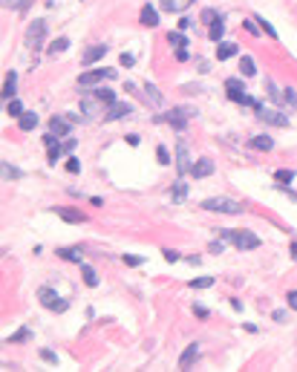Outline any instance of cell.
<instances>
[{
  "label": "cell",
  "instance_id": "obj_1",
  "mask_svg": "<svg viewBox=\"0 0 297 372\" xmlns=\"http://www.w3.org/2000/svg\"><path fill=\"white\" fill-rule=\"evenodd\" d=\"M191 116H197V110H191V107H170L165 116H156V122H167L176 133H182L188 122H191Z\"/></svg>",
  "mask_w": 297,
  "mask_h": 372
},
{
  "label": "cell",
  "instance_id": "obj_2",
  "mask_svg": "<svg viewBox=\"0 0 297 372\" xmlns=\"http://www.w3.org/2000/svg\"><path fill=\"white\" fill-rule=\"evenodd\" d=\"M202 208L211 214H242V205L237 199H228V196H211L202 202Z\"/></svg>",
  "mask_w": 297,
  "mask_h": 372
},
{
  "label": "cell",
  "instance_id": "obj_3",
  "mask_svg": "<svg viewBox=\"0 0 297 372\" xmlns=\"http://www.w3.org/2000/svg\"><path fill=\"white\" fill-rule=\"evenodd\" d=\"M38 300H40V306L43 309H49V311H66L69 309V300H64V297H58L49 286H43V289H38Z\"/></svg>",
  "mask_w": 297,
  "mask_h": 372
},
{
  "label": "cell",
  "instance_id": "obj_4",
  "mask_svg": "<svg viewBox=\"0 0 297 372\" xmlns=\"http://www.w3.org/2000/svg\"><path fill=\"white\" fill-rule=\"evenodd\" d=\"M43 41H46V21L38 18V21L29 23V29H26V46L38 52V49H43Z\"/></svg>",
  "mask_w": 297,
  "mask_h": 372
},
{
  "label": "cell",
  "instance_id": "obj_5",
  "mask_svg": "<svg viewBox=\"0 0 297 372\" xmlns=\"http://www.w3.org/2000/svg\"><path fill=\"white\" fill-rule=\"evenodd\" d=\"M228 243H234L237 251H254V248L263 246L257 234H251V231H234V228H231V240Z\"/></svg>",
  "mask_w": 297,
  "mask_h": 372
},
{
  "label": "cell",
  "instance_id": "obj_6",
  "mask_svg": "<svg viewBox=\"0 0 297 372\" xmlns=\"http://www.w3.org/2000/svg\"><path fill=\"white\" fill-rule=\"evenodd\" d=\"M110 78H116V69H107V66L90 69V72H81V75H78V87H93V84L110 81Z\"/></svg>",
  "mask_w": 297,
  "mask_h": 372
},
{
  "label": "cell",
  "instance_id": "obj_7",
  "mask_svg": "<svg viewBox=\"0 0 297 372\" xmlns=\"http://www.w3.org/2000/svg\"><path fill=\"white\" fill-rule=\"evenodd\" d=\"M191 167H194V162L188 153V142L179 139L176 142V170H179V176H191Z\"/></svg>",
  "mask_w": 297,
  "mask_h": 372
},
{
  "label": "cell",
  "instance_id": "obj_8",
  "mask_svg": "<svg viewBox=\"0 0 297 372\" xmlns=\"http://www.w3.org/2000/svg\"><path fill=\"white\" fill-rule=\"evenodd\" d=\"M257 119L265 124H271V127H289V116H283L280 110H268V107H260L257 110Z\"/></svg>",
  "mask_w": 297,
  "mask_h": 372
},
{
  "label": "cell",
  "instance_id": "obj_9",
  "mask_svg": "<svg viewBox=\"0 0 297 372\" xmlns=\"http://www.w3.org/2000/svg\"><path fill=\"white\" fill-rule=\"evenodd\" d=\"M130 116H133V104H127V101H116V104H110V107L104 110V119H107V122L130 119Z\"/></svg>",
  "mask_w": 297,
  "mask_h": 372
},
{
  "label": "cell",
  "instance_id": "obj_10",
  "mask_svg": "<svg viewBox=\"0 0 297 372\" xmlns=\"http://www.w3.org/2000/svg\"><path fill=\"white\" fill-rule=\"evenodd\" d=\"M49 133H52V136H58V139H66V136L72 133V122H69V116H52V119H49Z\"/></svg>",
  "mask_w": 297,
  "mask_h": 372
},
{
  "label": "cell",
  "instance_id": "obj_11",
  "mask_svg": "<svg viewBox=\"0 0 297 372\" xmlns=\"http://www.w3.org/2000/svg\"><path fill=\"white\" fill-rule=\"evenodd\" d=\"M52 211L64 219V222H69V225H81V222H87V214H84V211H78V208H64V205H55Z\"/></svg>",
  "mask_w": 297,
  "mask_h": 372
},
{
  "label": "cell",
  "instance_id": "obj_12",
  "mask_svg": "<svg viewBox=\"0 0 297 372\" xmlns=\"http://www.w3.org/2000/svg\"><path fill=\"white\" fill-rule=\"evenodd\" d=\"M139 23L141 26H147V29H156L159 26V12L147 3V6H141V12H139Z\"/></svg>",
  "mask_w": 297,
  "mask_h": 372
},
{
  "label": "cell",
  "instance_id": "obj_13",
  "mask_svg": "<svg viewBox=\"0 0 297 372\" xmlns=\"http://www.w3.org/2000/svg\"><path fill=\"white\" fill-rule=\"evenodd\" d=\"M211 173H214V162H211L208 156L197 159L194 167H191V176H194V179H205V176H211Z\"/></svg>",
  "mask_w": 297,
  "mask_h": 372
},
{
  "label": "cell",
  "instance_id": "obj_14",
  "mask_svg": "<svg viewBox=\"0 0 297 372\" xmlns=\"http://www.w3.org/2000/svg\"><path fill=\"white\" fill-rule=\"evenodd\" d=\"M43 145L49 147V165H55L58 159H61V153H64V145L58 142V136H52V133H46L43 136Z\"/></svg>",
  "mask_w": 297,
  "mask_h": 372
},
{
  "label": "cell",
  "instance_id": "obj_15",
  "mask_svg": "<svg viewBox=\"0 0 297 372\" xmlns=\"http://www.w3.org/2000/svg\"><path fill=\"white\" fill-rule=\"evenodd\" d=\"M104 55H107V46H104V43H93V46L81 55V63H84V66H93V63L101 61Z\"/></svg>",
  "mask_w": 297,
  "mask_h": 372
},
{
  "label": "cell",
  "instance_id": "obj_16",
  "mask_svg": "<svg viewBox=\"0 0 297 372\" xmlns=\"http://www.w3.org/2000/svg\"><path fill=\"white\" fill-rule=\"evenodd\" d=\"M234 55H239V43H231V41H219L217 43V61H228Z\"/></svg>",
  "mask_w": 297,
  "mask_h": 372
},
{
  "label": "cell",
  "instance_id": "obj_17",
  "mask_svg": "<svg viewBox=\"0 0 297 372\" xmlns=\"http://www.w3.org/2000/svg\"><path fill=\"white\" fill-rule=\"evenodd\" d=\"M199 361V343H191L185 352H182V358H179V370H188L191 364H197Z\"/></svg>",
  "mask_w": 297,
  "mask_h": 372
},
{
  "label": "cell",
  "instance_id": "obj_18",
  "mask_svg": "<svg viewBox=\"0 0 297 372\" xmlns=\"http://www.w3.org/2000/svg\"><path fill=\"white\" fill-rule=\"evenodd\" d=\"M55 254H58L61 260H69V263H78V266L84 263V257H81V254H84V248H81V246H72V248H58Z\"/></svg>",
  "mask_w": 297,
  "mask_h": 372
},
{
  "label": "cell",
  "instance_id": "obj_19",
  "mask_svg": "<svg viewBox=\"0 0 297 372\" xmlns=\"http://www.w3.org/2000/svg\"><path fill=\"white\" fill-rule=\"evenodd\" d=\"M225 90H228V98L237 101L239 95L245 93V84H242V78H237V75H234V78H225Z\"/></svg>",
  "mask_w": 297,
  "mask_h": 372
},
{
  "label": "cell",
  "instance_id": "obj_20",
  "mask_svg": "<svg viewBox=\"0 0 297 372\" xmlns=\"http://www.w3.org/2000/svg\"><path fill=\"white\" fill-rule=\"evenodd\" d=\"M239 72H242V78H251V75H257V63L251 55H239Z\"/></svg>",
  "mask_w": 297,
  "mask_h": 372
},
{
  "label": "cell",
  "instance_id": "obj_21",
  "mask_svg": "<svg viewBox=\"0 0 297 372\" xmlns=\"http://www.w3.org/2000/svg\"><path fill=\"white\" fill-rule=\"evenodd\" d=\"M251 147H254V150L268 153V150L274 147V139H271V136H265V133H260V136H254V139H251Z\"/></svg>",
  "mask_w": 297,
  "mask_h": 372
},
{
  "label": "cell",
  "instance_id": "obj_22",
  "mask_svg": "<svg viewBox=\"0 0 297 372\" xmlns=\"http://www.w3.org/2000/svg\"><path fill=\"white\" fill-rule=\"evenodd\" d=\"M185 196H188V182L185 179H176L173 182V190H170V199L173 202H185Z\"/></svg>",
  "mask_w": 297,
  "mask_h": 372
},
{
  "label": "cell",
  "instance_id": "obj_23",
  "mask_svg": "<svg viewBox=\"0 0 297 372\" xmlns=\"http://www.w3.org/2000/svg\"><path fill=\"white\" fill-rule=\"evenodd\" d=\"M167 43H170L173 49H185V46H188V38H185V32L173 29V32H167Z\"/></svg>",
  "mask_w": 297,
  "mask_h": 372
},
{
  "label": "cell",
  "instance_id": "obj_24",
  "mask_svg": "<svg viewBox=\"0 0 297 372\" xmlns=\"http://www.w3.org/2000/svg\"><path fill=\"white\" fill-rule=\"evenodd\" d=\"M15 87H18V72H9L6 81H3V95H6V101L15 98Z\"/></svg>",
  "mask_w": 297,
  "mask_h": 372
},
{
  "label": "cell",
  "instance_id": "obj_25",
  "mask_svg": "<svg viewBox=\"0 0 297 372\" xmlns=\"http://www.w3.org/2000/svg\"><path fill=\"white\" fill-rule=\"evenodd\" d=\"M144 95H147V101H150L153 107H162V104H165V95L159 93L153 84H144Z\"/></svg>",
  "mask_w": 297,
  "mask_h": 372
},
{
  "label": "cell",
  "instance_id": "obj_26",
  "mask_svg": "<svg viewBox=\"0 0 297 372\" xmlns=\"http://www.w3.org/2000/svg\"><path fill=\"white\" fill-rule=\"evenodd\" d=\"M194 0H162V9L165 12H185Z\"/></svg>",
  "mask_w": 297,
  "mask_h": 372
},
{
  "label": "cell",
  "instance_id": "obj_27",
  "mask_svg": "<svg viewBox=\"0 0 297 372\" xmlns=\"http://www.w3.org/2000/svg\"><path fill=\"white\" fill-rule=\"evenodd\" d=\"M81 274H84V283H87L90 289H96V286H99V274H96V269H93V266L81 263Z\"/></svg>",
  "mask_w": 297,
  "mask_h": 372
},
{
  "label": "cell",
  "instance_id": "obj_28",
  "mask_svg": "<svg viewBox=\"0 0 297 372\" xmlns=\"http://www.w3.org/2000/svg\"><path fill=\"white\" fill-rule=\"evenodd\" d=\"M93 95L99 98L104 107H110V104H116V93L113 90H107V87H99V90H93Z\"/></svg>",
  "mask_w": 297,
  "mask_h": 372
},
{
  "label": "cell",
  "instance_id": "obj_29",
  "mask_svg": "<svg viewBox=\"0 0 297 372\" xmlns=\"http://www.w3.org/2000/svg\"><path fill=\"white\" fill-rule=\"evenodd\" d=\"M18 127H20L23 133H29V130H35V127H38V116H35V113H23V116L18 119Z\"/></svg>",
  "mask_w": 297,
  "mask_h": 372
},
{
  "label": "cell",
  "instance_id": "obj_30",
  "mask_svg": "<svg viewBox=\"0 0 297 372\" xmlns=\"http://www.w3.org/2000/svg\"><path fill=\"white\" fill-rule=\"evenodd\" d=\"M26 110H23V104L18 101V98H12V101H6V116H12V119H20Z\"/></svg>",
  "mask_w": 297,
  "mask_h": 372
},
{
  "label": "cell",
  "instance_id": "obj_31",
  "mask_svg": "<svg viewBox=\"0 0 297 372\" xmlns=\"http://www.w3.org/2000/svg\"><path fill=\"white\" fill-rule=\"evenodd\" d=\"M222 35H225V23H222V18H219L217 23H211V29H208V38H211L214 43H219V41H222Z\"/></svg>",
  "mask_w": 297,
  "mask_h": 372
},
{
  "label": "cell",
  "instance_id": "obj_32",
  "mask_svg": "<svg viewBox=\"0 0 297 372\" xmlns=\"http://www.w3.org/2000/svg\"><path fill=\"white\" fill-rule=\"evenodd\" d=\"M66 49H69V38H55L52 46H49V55H61Z\"/></svg>",
  "mask_w": 297,
  "mask_h": 372
},
{
  "label": "cell",
  "instance_id": "obj_33",
  "mask_svg": "<svg viewBox=\"0 0 297 372\" xmlns=\"http://www.w3.org/2000/svg\"><path fill=\"white\" fill-rule=\"evenodd\" d=\"M3 179H6V182H9V179H23V170H18L15 165L3 162Z\"/></svg>",
  "mask_w": 297,
  "mask_h": 372
},
{
  "label": "cell",
  "instance_id": "obj_34",
  "mask_svg": "<svg viewBox=\"0 0 297 372\" xmlns=\"http://www.w3.org/2000/svg\"><path fill=\"white\" fill-rule=\"evenodd\" d=\"M274 179H277L280 185H289V182H295V170H289V167H280V170L274 173Z\"/></svg>",
  "mask_w": 297,
  "mask_h": 372
},
{
  "label": "cell",
  "instance_id": "obj_35",
  "mask_svg": "<svg viewBox=\"0 0 297 372\" xmlns=\"http://www.w3.org/2000/svg\"><path fill=\"white\" fill-rule=\"evenodd\" d=\"M29 338H32V332L23 326V329H18L15 335H9V338H6V343H23V341H29Z\"/></svg>",
  "mask_w": 297,
  "mask_h": 372
},
{
  "label": "cell",
  "instance_id": "obj_36",
  "mask_svg": "<svg viewBox=\"0 0 297 372\" xmlns=\"http://www.w3.org/2000/svg\"><path fill=\"white\" fill-rule=\"evenodd\" d=\"M254 21H257V23H260V29H263L265 35H268V38H271V41H277V29H274V26H271V23H268V21H265V18H260V15H257V18H254Z\"/></svg>",
  "mask_w": 297,
  "mask_h": 372
},
{
  "label": "cell",
  "instance_id": "obj_37",
  "mask_svg": "<svg viewBox=\"0 0 297 372\" xmlns=\"http://www.w3.org/2000/svg\"><path fill=\"white\" fill-rule=\"evenodd\" d=\"M222 15H217V9H202V23H217Z\"/></svg>",
  "mask_w": 297,
  "mask_h": 372
},
{
  "label": "cell",
  "instance_id": "obj_38",
  "mask_svg": "<svg viewBox=\"0 0 297 372\" xmlns=\"http://www.w3.org/2000/svg\"><path fill=\"white\" fill-rule=\"evenodd\" d=\"M29 3H32V0H3V6H6V9H18V12H23Z\"/></svg>",
  "mask_w": 297,
  "mask_h": 372
},
{
  "label": "cell",
  "instance_id": "obj_39",
  "mask_svg": "<svg viewBox=\"0 0 297 372\" xmlns=\"http://www.w3.org/2000/svg\"><path fill=\"white\" fill-rule=\"evenodd\" d=\"M214 286V277H197L191 280V289H211Z\"/></svg>",
  "mask_w": 297,
  "mask_h": 372
},
{
  "label": "cell",
  "instance_id": "obj_40",
  "mask_svg": "<svg viewBox=\"0 0 297 372\" xmlns=\"http://www.w3.org/2000/svg\"><path fill=\"white\" fill-rule=\"evenodd\" d=\"M121 260H124V266H133V269H136V266H141V263H144V257H139V254H124V257H121Z\"/></svg>",
  "mask_w": 297,
  "mask_h": 372
},
{
  "label": "cell",
  "instance_id": "obj_41",
  "mask_svg": "<svg viewBox=\"0 0 297 372\" xmlns=\"http://www.w3.org/2000/svg\"><path fill=\"white\" fill-rule=\"evenodd\" d=\"M66 170H69V173H81V162H78V156H69V159H66Z\"/></svg>",
  "mask_w": 297,
  "mask_h": 372
},
{
  "label": "cell",
  "instance_id": "obj_42",
  "mask_svg": "<svg viewBox=\"0 0 297 372\" xmlns=\"http://www.w3.org/2000/svg\"><path fill=\"white\" fill-rule=\"evenodd\" d=\"M156 159H159V165H170V156H167L165 145H159V147H156Z\"/></svg>",
  "mask_w": 297,
  "mask_h": 372
},
{
  "label": "cell",
  "instance_id": "obj_43",
  "mask_svg": "<svg viewBox=\"0 0 297 372\" xmlns=\"http://www.w3.org/2000/svg\"><path fill=\"white\" fill-rule=\"evenodd\" d=\"M40 358H43L46 364H58V355H55L52 349H40Z\"/></svg>",
  "mask_w": 297,
  "mask_h": 372
},
{
  "label": "cell",
  "instance_id": "obj_44",
  "mask_svg": "<svg viewBox=\"0 0 297 372\" xmlns=\"http://www.w3.org/2000/svg\"><path fill=\"white\" fill-rule=\"evenodd\" d=\"M242 26H245V32H251V35H260V26H257V21H254V18H248Z\"/></svg>",
  "mask_w": 297,
  "mask_h": 372
},
{
  "label": "cell",
  "instance_id": "obj_45",
  "mask_svg": "<svg viewBox=\"0 0 297 372\" xmlns=\"http://www.w3.org/2000/svg\"><path fill=\"white\" fill-rule=\"evenodd\" d=\"M222 243H225V240H214V243H211V246H208V251H211V254H222Z\"/></svg>",
  "mask_w": 297,
  "mask_h": 372
},
{
  "label": "cell",
  "instance_id": "obj_46",
  "mask_svg": "<svg viewBox=\"0 0 297 372\" xmlns=\"http://www.w3.org/2000/svg\"><path fill=\"white\" fill-rule=\"evenodd\" d=\"M191 26H194V21H188V18H179V23H176V29L179 32H188Z\"/></svg>",
  "mask_w": 297,
  "mask_h": 372
},
{
  "label": "cell",
  "instance_id": "obj_47",
  "mask_svg": "<svg viewBox=\"0 0 297 372\" xmlns=\"http://www.w3.org/2000/svg\"><path fill=\"white\" fill-rule=\"evenodd\" d=\"M162 254H165V260H167V263H176V260H179V251H173V248H165Z\"/></svg>",
  "mask_w": 297,
  "mask_h": 372
},
{
  "label": "cell",
  "instance_id": "obj_48",
  "mask_svg": "<svg viewBox=\"0 0 297 372\" xmlns=\"http://www.w3.org/2000/svg\"><path fill=\"white\" fill-rule=\"evenodd\" d=\"M286 300H289V309L297 311V289H295V291H289V297H286Z\"/></svg>",
  "mask_w": 297,
  "mask_h": 372
},
{
  "label": "cell",
  "instance_id": "obj_49",
  "mask_svg": "<svg viewBox=\"0 0 297 372\" xmlns=\"http://www.w3.org/2000/svg\"><path fill=\"white\" fill-rule=\"evenodd\" d=\"M271 317H274V323H283V320H286V309H274Z\"/></svg>",
  "mask_w": 297,
  "mask_h": 372
},
{
  "label": "cell",
  "instance_id": "obj_50",
  "mask_svg": "<svg viewBox=\"0 0 297 372\" xmlns=\"http://www.w3.org/2000/svg\"><path fill=\"white\" fill-rule=\"evenodd\" d=\"M194 314H197V317H202V320H205V317H208V309H205V306H199V303H194Z\"/></svg>",
  "mask_w": 297,
  "mask_h": 372
},
{
  "label": "cell",
  "instance_id": "obj_51",
  "mask_svg": "<svg viewBox=\"0 0 297 372\" xmlns=\"http://www.w3.org/2000/svg\"><path fill=\"white\" fill-rule=\"evenodd\" d=\"M121 63H124V66H133V63H136V58H133L130 52H121Z\"/></svg>",
  "mask_w": 297,
  "mask_h": 372
},
{
  "label": "cell",
  "instance_id": "obj_52",
  "mask_svg": "<svg viewBox=\"0 0 297 372\" xmlns=\"http://www.w3.org/2000/svg\"><path fill=\"white\" fill-rule=\"evenodd\" d=\"M188 58H191L188 49H176V61H188Z\"/></svg>",
  "mask_w": 297,
  "mask_h": 372
},
{
  "label": "cell",
  "instance_id": "obj_53",
  "mask_svg": "<svg viewBox=\"0 0 297 372\" xmlns=\"http://www.w3.org/2000/svg\"><path fill=\"white\" fill-rule=\"evenodd\" d=\"M139 142H141V139H139L136 133H130V136H127V145H130V147H139Z\"/></svg>",
  "mask_w": 297,
  "mask_h": 372
},
{
  "label": "cell",
  "instance_id": "obj_54",
  "mask_svg": "<svg viewBox=\"0 0 297 372\" xmlns=\"http://www.w3.org/2000/svg\"><path fill=\"white\" fill-rule=\"evenodd\" d=\"M72 147H75V139H69V136H66V142H64V150H66V153H72Z\"/></svg>",
  "mask_w": 297,
  "mask_h": 372
},
{
  "label": "cell",
  "instance_id": "obj_55",
  "mask_svg": "<svg viewBox=\"0 0 297 372\" xmlns=\"http://www.w3.org/2000/svg\"><path fill=\"white\" fill-rule=\"evenodd\" d=\"M197 63H199V72H208V61H202V58H197Z\"/></svg>",
  "mask_w": 297,
  "mask_h": 372
},
{
  "label": "cell",
  "instance_id": "obj_56",
  "mask_svg": "<svg viewBox=\"0 0 297 372\" xmlns=\"http://www.w3.org/2000/svg\"><path fill=\"white\" fill-rule=\"evenodd\" d=\"M292 260H297V240H292Z\"/></svg>",
  "mask_w": 297,
  "mask_h": 372
}]
</instances>
